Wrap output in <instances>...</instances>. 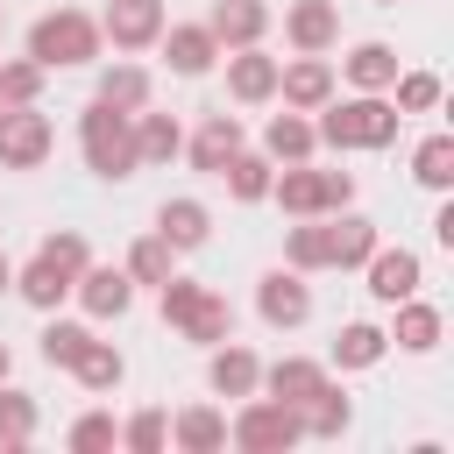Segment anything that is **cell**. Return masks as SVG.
I'll return each mask as SVG.
<instances>
[{
	"label": "cell",
	"mask_w": 454,
	"mask_h": 454,
	"mask_svg": "<svg viewBox=\"0 0 454 454\" xmlns=\"http://www.w3.org/2000/svg\"><path fill=\"white\" fill-rule=\"evenodd\" d=\"M277 92L291 114H319L333 99V64L326 57H298V64H277Z\"/></svg>",
	"instance_id": "8fae6325"
},
{
	"label": "cell",
	"mask_w": 454,
	"mask_h": 454,
	"mask_svg": "<svg viewBox=\"0 0 454 454\" xmlns=\"http://www.w3.org/2000/svg\"><path fill=\"white\" fill-rule=\"evenodd\" d=\"M7 114H14V106H7V99H0V121H7Z\"/></svg>",
	"instance_id": "f6af8a7d"
},
{
	"label": "cell",
	"mask_w": 454,
	"mask_h": 454,
	"mask_svg": "<svg viewBox=\"0 0 454 454\" xmlns=\"http://www.w3.org/2000/svg\"><path fill=\"white\" fill-rule=\"evenodd\" d=\"M156 43H163V57H170V71H177V78H199V71H213V57H220V43H213V28H206V21L163 28Z\"/></svg>",
	"instance_id": "e0dca14e"
},
{
	"label": "cell",
	"mask_w": 454,
	"mask_h": 454,
	"mask_svg": "<svg viewBox=\"0 0 454 454\" xmlns=\"http://www.w3.org/2000/svg\"><path fill=\"white\" fill-rule=\"evenodd\" d=\"M156 234L184 255V248H199V241L213 234V213H206L199 199H163V206H156Z\"/></svg>",
	"instance_id": "44dd1931"
},
{
	"label": "cell",
	"mask_w": 454,
	"mask_h": 454,
	"mask_svg": "<svg viewBox=\"0 0 454 454\" xmlns=\"http://www.w3.org/2000/svg\"><path fill=\"white\" fill-rule=\"evenodd\" d=\"M369 248H376V220H362V213H333V220L312 213L305 227L284 234L291 270H355Z\"/></svg>",
	"instance_id": "6da1fadb"
},
{
	"label": "cell",
	"mask_w": 454,
	"mask_h": 454,
	"mask_svg": "<svg viewBox=\"0 0 454 454\" xmlns=\"http://www.w3.org/2000/svg\"><path fill=\"white\" fill-rule=\"evenodd\" d=\"M99 35H114V50H149L163 35V0H114Z\"/></svg>",
	"instance_id": "5bb4252c"
},
{
	"label": "cell",
	"mask_w": 454,
	"mask_h": 454,
	"mask_svg": "<svg viewBox=\"0 0 454 454\" xmlns=\"http://www.w3.org/2000/svg\"><path fill=\"white\" fill-rule=\"evenodd\" d=\"M177 149H184V128L170 114H135V156L142 163H170Z\"/></svg>",
	"instance_id": "f1b7e54d"
},
{
	"label": "cell",
	"mask_w": 454,
	"mask_h": 454,
	"mask_svg": "<svg viewBox=\"0 0 454 454\" xmlns=\"http://www.w3.org/2000/svg\"><path fill=\"white\" fill-rule=\"evenodd\" d=\"M362 262H369V298H376V305H397V298L419 291V255H411V248H383V241H376Z\"/></svg>",
	"instance_id": "7c38bea8"
},
{
	"label": "cell",
	"mask_w": 454,
	"mask_h": 454,
	"mask_svg": "<svg viewBox=\"0 0 454 454\" xmlns=\"http://www.w3.org/2000/svg\"><path fill=\"white\" fill-rule=\"evenodd\" d=\"M0 383H7V340H0Z\"/></svg>",
	"instance_id": "ee69618b"
},
{
	"label": "cell",
	"mask_w": 454,
	"mask_h": 454,
	"mask_svg": "<svg viewBox=\"0 0 454 454\" xmlns=\"http://www.w3.org/2000/svg\"><path fill=\"white\" fill-rule=\"evenodd\" d=\"M50 142H57L50 114H35V106H14V114L0 121V170H35V163L50 156Z\"/></svg>",
	"instance_id": "ba28073f"
},
{
	"label": "cell",
	"mask_w": 454,
	"mask_h": 454,
	"mask_svg": "<svg viewBox=\"0 0 454 454\" xmlns=\"http://www.w3.org/2000/svg\"><path fill=\"white\" fill-rule=\"evenodd\" d=\"M383 355H390V333L369 326V319H348V326L333 333V369H376Z\"/></svg>",
	"instance_id": "cb8c5ba5"
},
{
	"label": "cell",
	"mask_w": 454,
	"mask_h": 454,
	"mask_svg": "<svg viewBox=\"0 0 454 454\" xmlns=\"http://www.w3.org/2000/svg\"><path fill=\"white\" fill-rule=\"evenodd\" d=\"M206 28H213V43H220V50H241V43H262L270 7H262V0H213Z\"/></svg>",
	"instance_id": "2e32d148"
},
{
	"label": "cell",
	"mask_w": 454,
	"mask_h": 454,
	"mask_svg": "<svg viewBox=\"0 0 454 454\" xmlns=\"http://www.w3.org/2000/svg\"><path fill=\"white\" fill-rule=\"evenodd\" d=\"M397 121L404 114L383 92H355V99H326L319 121H312V135L333 142V149H390L397 142Z\"/></svg>",
	"instance_id": "7a4b0ae2"
},
{
	"label": "cell",
	"mask_w": 454,
	"mask_h": 454,
	"mask_svg": "<svg viewBox=\"0 0 454 454\" xmlns=\"http://www.w3.org/2000/svg\"><path fill=\"white\" fill-rule=\"evenodd\" d=\"M390 78H397V50H390V43H355L348 85H355V92H390Z\"/></svg>",
	"instance_id": "4316f807"
},
{
	"label": "cell",
	"mask_w": 454,
	"mask_h": 454,
	"mask_svg": "<svg viewBox=\"0 0 454 454\" xmlns=\"http://www.w3.org/2000/svg\"><path fill=\"white\" fill-rule=\"evenodd\" d=\"M92 99H106V106L135 114V106H149V71H142V64H106V71H99V92H92Z\"/></svg>",
	"instance_id": "83f0119b"
},
{
	"label": "cell",
	"mask_w": 454,
	"mask_h": 454,
	"mask_svg": "<svg viewBox=\"0 0 454 454\" xmlns=\"http://www.w3.org/2000/svg\"><path fill=\"white\" fill-rule=\"evenodd\" d=\"M390 92H397V99H390L397 114H433V106H440V78H433V71H397Z\"/></svg>",
	"instance_id": "836d02e7"
},
{
	"label": "cell",
	"mask_w": 454,
	"mask_h": 454,
	"mask_svg": "<svg viewBox=\"0 0 454 454\" xmlns=\"http://www.w3.org/2000/svg\"><path fill=\"white\" fill-rule=\"evenodd\" d=\"M227 440H234L241 454H284L291 440H305V419H298V404L248 397V404H241V419L227 426Z\"/></svg>",
	"instance_id": "52a82bcc"
},
{
	"label": "cell",
	"mask_w": 454,
	"mask_h": 454,
	"mask_svg": "<svg viewBox=\"0 0 454 454\" xmlns=\"http://www.w3.org/2000/svg\"><path fill=\"white\" fill-rule=\"evenodd\" d=\"M376 7H397V0H376Z\"/></svg>",
	"instance_id": "bcb514c9"
},
{
	"label": "cell",
	"mask_w": 454,
	"mask_h": 454,
	"mask_svg": "<svg viewBox=\"0 0 454 454\" xmlns=\"http://www.w3.org/2000/svg\"><path fill=\"white\" fill-rule=\"evenodd\" d=\"M270 192H277V206H284V213L312 220V213H340V206L355 199V177H348V170H312V163H284V177H270Z\"/></svg>",
	"instance_id": "8992f818"
},
{
	"label": "cell",
	"mask_w": 454,
	"mask_h": 454,
	"mask_svg": "<svg viewBox=\"0 0 454 454\" xmlns=\"http://www.w3.org/2000/svg\"><path fill=\"white\" fill-rule=\"evenodd\" d=\"M411 177H419L426 192H447V184H454V135H426V142L411 149Z\"/></svg>",
	"instance_id": "4dcf8cb0"
},
{
	"label": "cell",
	"mask_w": 454,
	"mask_h": 454,
	"mask_svg": "<svg viewBox=\"0 0 454 454\" xmlns=\"http://www.w3.org/2000/svg\"><path fill=\"white\" fill-rule=\"evenodd\" d=\"M7 284H14V262H7V255H0V291H7Z\"/></svg>",
	"instance_id": "7bdbcfd3"
},
{
	"label": "cell",
	"mask_w": 454,
	"mask_h": 454,
	"mask_svg": "<svg viewBox=\"0 0 454 454\" xmlns=\"http://www.w3.org/2000/svg\"><path fill=\"white\" fill-rule=\"evenodd\" d=\"M14 291H21L35 312H57V305L71 298V270H57V262H43V255H35L28 270H14Z\"/></svg>",
	"instance_id": "484cf974"
},
{
	"label": "cell",
	"mask_w": 454,
	"mask_h": 454,
	"mask_svg": "<svg viewBox=\"0 0 454 454\" xmlns=\"http://www.w3.org/2000/svg\"><path fill=\"white\" fill-rule=\"evenodd\" d=\"M28 433H35V397L0 390V447H28Z\"/></svg>",
	"instance_id": "d590c367"
},
{
	"label": "cell",
	"mask_w": 454,
	"mask_h": 454,
	"mask_svg": "<svg viewBox=\"0 0 454 454\" xmlns=\"http://www.w3.org/2000/svg\"><path fill=\"white\" fill-rule=\"evenodd\" d=\"M241 149V121L234 114H206L199 121V135H192V170H213L220 177V163Z\"/></svg>",
	"instance_id": "603a6c76"
},
{
	"label": "cell",
	"mask_w": 454,
	"mask_h": 454,
	"mask_svg": "<svg viewBox=\"0 0 454 454\" xmlns=\"http://www.w3.org/2000/svg\"><path fill=\"white\" fill-rule=\"evenodd\" d=\"M170 255H177V248H170L163 234H142V241L128 248V277H135V284H163V277H170Z\"/></svg>",
	"instance_id": "e575fe53"
},
{
	"label": "cell",
	"mask_w": 454,
	"mask_h": 454,
	"mask_svg": "<svg viewBox=\"0 0 454 454\" xmlns=\"http://www.w3.org/2000/svg\"><path fill=\"white\" fill-rule=\"evenodd\" d=\"M71 447H78V454H99V447H114V419H106V411H85V419L71 426Z\"/></svg>",
	"instance_id": "60d3db41"
},
{
	"label": "cell",
	"mask_w": 454,
	"mask_h": 454,
	"mask_svg": "<svg viewBox=\"0 0 454 454\" xmlns=\"http://www.w3.org/2000/svg\"><path fill=\"white\" fill-rule=\"evenodd\" d=\"M85 340H92L85 326H71V319H50V326H43V362H50V369H71Z\"/></svg>",
	"instance_id": "74e56055"
},
{
	"label": "cell",
	"mask_w": 454,
	"mask_h": 454,
	"mask_svg": "<svg viewBox=\"0 0 454 454\" xmlns=\"http://www.w3.org/2000/svg\"><path fill=\"white\" fill-rule=\"evenodd\" d=\"M312 149H319V135H312L305 114H277V121L262 128V156H270V163H312Z\"/></svg>",
	"instance_id": "7402d4cb"
},
{
	"label": "cell",
	"mask_w": 454,
	"mask_h": 454,
	"mask_svg": "<svg viewBox=\"0 0 454 454\" xmlns=\"http://www.w3.org/2000/svg\"><path fill=\"white\" fill-rule=\"evenodd\" d=\"M28 57H35L43 71L92 64V57H99V21H92V14H78V7H57V14H43V21L28 28Z\"/></svg>",
	"instance_id": "5b68a950"
},
{
	"label": "cell",
	"mask_w": 454,
	"mask_h": 454,
	"mask_svg": "<svg viewBox=\"0 0 454 454\" xmlns=\"http://www.w3.org/2000/svg\"><path fill=\"white\" fill-rule=\"evenodd\" d=\"M35 92H43V64H35V57L0 64V99H7V106H35Z\"/></svg>",
	"instance_id": "8d00e7d4"
},
{
	"label": "cell",
	"mask_w": 454,
	"mask_h": 454,
	"mask_svg": "<svg viewBox=\"0 0 454 454\" xmlns=\"http://www.w3.org/2000/svg\"><path fill=\"white\" fill-rule=\"evenodd\" d=\"M284 35H291L298 57H326V50L340 43V7H333V0H291Z\"/></svg>",
	"instance_id": "9c48e42d"
},
{
	"label": "cell",
	"mask_w": 454,
	"mask_h": 454,
	"mask_svg": "<svg viewBox=\"0 0 454 454\" xmlns=\"http://www.w3.org/2000/svg\"><path fill=\"white\" fill-rule=\"evenodd\" d=\"M433 241H440V248H454V206H440V213H433Z\"/></svg>",
	"instance_id": "b9f144b4"
},
{
	"label": "cell",
	"mask_w": 454,
	"mask_h": 454,
	"mask_svg": "<svg viewBox=\"0 0 454 454\" xmlns=\"http://www.w3.org/2000/svg\"><path fill=\"white\" fill-rule=\"evenodd\" d=\"M255 312L270 326H305L312 319V291H305V270H270L255 284Z\"/></svg>",
	"instance_id": "30bf717a"
},
{
	"label": "cell",
	"mask_w": 454,
	"mask_h": 454,
	"mask_svg": "<svg viewBox=\"0 0 454 454\" xmlns=\"http://www.w3.org/2000/svg\"><path fill=\"white\" fill-rule=\"evenodd\" d=\"M227 92H234L241 106H262V99H277V57H262L255 43H241V50L227 57Z\"/></svg>",
	"instance_id": "9a60e30c"
},
{
	"label": "cell",
	"mask_w": 454,
	"mask_h": 454,
	"mask_svg": "<svg viewBox=\"0 0 454 454\" xmlns=\"http://www.w3.org/2000/svg\"><path fill=\"white\" fill-rule=\"evenodd\" d=\"M298 419H305V433H319V440H340L355 411H348V397H340V390L326 383L319 397H305V404H298Z\"/></svg>",
	"instance_id": "1f68e13d"
},
{
	"label": "cell",
	"mask_w": 454,
	"mask_h": 454,
	"mask_svg": "<svg viewBox=\"0 0 454 454\" xmlns=\"http://www.w3.org/2000/svg\"><path fill=\"white\" fill-rule=\"evenodd\" d=\"M35 255H43V262H57V270H71V277H78V270L92 262L85 234H43V248H35Z\"/></svg>",
	"instance_id": "f35d334b"
},
{
	"label": "cell",
	"mask_w": 454,
	"mask_h": 454,
	"mask_svg": "<svg viewBox=\"0 0 454 454\" xmlns=\"http://www.w3.org/2000/svg\"><path fill=\"white\" fill-rule=\"evenodd\" d=\"M170 440H177L184 454H220V447H227V419H220L213 404H192V411L170 419Z\"/></svg>",
	"instance_id": "d4e9b609"
},
{
	"label": "cell",
	"mask_w": 454,
	"mask_h": 454,
	"mask_svg": "<svg viewBox=\"0 0 454 454\" xmlns=\"http://www.w3.org/2000/svg\"><path fill=\"white\" fill-rule=\"evenodd\" d=\"M78 149H85L92 177H106V184H121V177L142 170V156H135V114L106 106V99H92V106L78 114Z\"/></svg>",
	"instance_id": "3957f363"
},
{
	"label": "cell",
	"mask_w": 454,
	"mask_h": 454,
	"mask_svg": "<svg viewBox=\"0 0 454 454\" xmlns=\"http://www.w3.org/2000/svg\"><path fill=\"white\" fill-rule=\"evenodd\" d=\"M206 383H213L220 397H255V390H262V362H255L248 348L220 340V348H213V362H206Z\"/></svg>",
	"instance_id": "d6986e66"
},
{
	"label": "cell",
	"mask_w": 454,
	"mask_h": 454,
	"mask_svg": "<svg viewBox=\"0 0 454 454\" xmlns=\"http://www.w3.org/2000/svg\"><path fill=\"white\" fill-rule=\"evenodd\" d=\"M220 177H227V192H234V199H270V156L234 149V156L220 163Z\"/></svg>",
	"instance_id": "d6a6232c"
},
{
	"label": "cell",
	"mask_w": 454,
	"mask_h": 454,
	"mask_svg": "<svg viewBox=\"0 0 454 454\" xmlns=\"http://www.w3.org/2000/svg\"><path fill=\"white\" fill-rule=\"evenodd\" d=\"M71 291H78V305H85L92 319H121V312L135 305V277H128V270H92V262H85V270L71 277Z\"/></svg>",
	"instance_id": "4fadbf2b"
},
{
	"label": "cell",
	"mask_w": 454,
	"mask_h": 454,
	"mask_svg": "<svg viewBox=\"0 0 454 454\" xmlns=\"http://www.w3.org/2000/svg\"><path fill=\"white\" fill-rule=\"evenodd\" d=\"M71 376H78L85 390H114V383L128 376V362H121V348H114V340H85V348H78V362H71Z\"/></svg>",
	"instance_id": "f546056e"
},
{
	"label": "cell",
	"mask_w": 454,
	"mask_h": 454,
	"mask_svg": "<svg viewBox=\"0 0 454 454\" xmlns=\"http://www.w3.org/2000/svg\"><path fill=\"white\" fill-rule=\"evenodd\" d=\"M440 326H447V319H440V305H426V298L411 291V298H397L390 340H397L404 355H433V348H440Z\"/></svg>",
	"instance_id": "ac0fdd59"
},
{
	"label": "cell",
	"mask_w": 454,
	"mask_h": 454,
	"mask_svg": "<svg viewBox=\"0 0 454 454\" xmlns=\"http://www.w3.org/2000/svg\"><path fill=\"white\" fill-rule=\"evenodd\" d=\"M121 440H128V447H135V454H156V447H163V440H170V419H163V411H135V419H128V433H121Z\"/></svg>",
	"instance_id": "ab89813d"
},
{
	"label": "cell",
	"mask_w": 454,
	"mask_h": 454,
	"mask_svg": "<svg viewBox=\"0 0 454 454\" xmlns=\"http://www.w3.org/2000/svg\"><path fill=\"white\" fill-rule=\"evenodd\" d=\"M262 390H270L277 404H305V397H319V390H326V369H319V362H305V355H284V362H270V369H262Z\"/></svg>",
	"instance_id": "ffe728a7"
},
{
	"label": "cell",
	"mask_w": 454,
	"mask_h": 454,
	"mask_svg": "<svg viewBox=\"0 0 454 454\" xmlns=\"http://www.w3.org/2000/svg\"><path fill=\"white\" fill-rule=\"evenodd\" d=\"M156 291H163V319H170L184 340H199V348L234 340V312H227V298H220L213 284H199V277H177V270H170Z\"/></svg>",
	"instance_id": "277c9868"
}]
</instances>
